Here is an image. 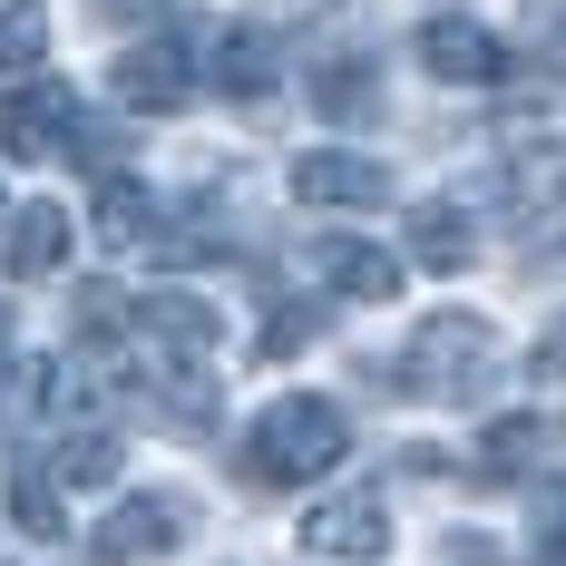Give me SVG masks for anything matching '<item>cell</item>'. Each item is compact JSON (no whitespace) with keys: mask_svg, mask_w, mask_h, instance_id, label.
I'll return each instance as SVG.
<instances>
[{"mask_svg":"<svg viewBox=\"0 0 566 566\" xmlns=\"http://www.w3.org/2000/svg\"><path fill=\"white\" fill-rule=\"evenodd\" d=\"M108 88H117L137 117H167V108L196 98V50H186L176 30H147V40H127V50H117Z\"/></svg>","mask_w":566,"mask_h":566,"instance_id":"3957f363","label":"cell"},{"mask_svg":"<svg viewBox=\"0 0 566 566\" xmlns=\"http://www.w3.org/2000/svg\"><path fill=\"white\" fill-rule=\"evenodd\" d=\"M98 234H108L117 254H137V244L167 234V216H157V196H147L137 176H108V186H98Z\"/></svg>","mask_w":566,"mask_h":566,"instance_id":"2e32d148","label":"cell"},{"mask_svg":"<svg viewBox=\"0 0 566 566\" xmlns=\"http://www.w3.org/2000/svg\"><path fill=\"white\" fill-rule=\"evenodd\" d=\"M400 381L420 400H479L499 381V323H479V313H430L410 352H400Z\"/></svg>","mask_w":566,"mask_h":566,"instance_id":"7a4b0ae2","label":"cell"},{"mask_svg":"<svg viewBox=\"0 0 566 566\" xmlns=\"http://www.w3.org/2000/svg\"><path fill=\"white\" fill-rule=\"evenodd\" d=\"M293 196L323 216H371V206H391V167L352 157V147H313V157H293Z\"/></svg>","mask_w":566,"mask_h":566,"instance_id":"8992f818","label":"cell"},{"mask_svg":"<svg viewBox=\"0 0 566 566\" xmlns=\"http://www.w3.org/2000/svg\"><path fill=\"white\" fill-rule=\"evenodd\" d=\"M313 274L333 283L342 303H391L400 293V254L361 244V234H333V244H313Z\"/></svg>","mask_w":566,"mask_h":566,"instance_id":"8fae6325","label":"cell"},{"mask_svg":"<svg viewBox=\"0 0 566 566\" xmlns=\"http://www.w3.org/2000/svg\"><path fill=\"white\" fill-rule=\"evenodd\" d=\"M117 469H127V450H117V430H98V420L59 430V450H50V479H59V489H108Z\"/></svg>","mask_w":566,"mask_h":566,"instance_id":"9a60e30c","label":"cell"},{"mask_svg":"<svg viewBox=\"0 0 566 566\" xmlns=\"http://www.w3.org/2000/svg\"><path fill=\"white\" fill-rule=\"evenodd\" d=\"M547 459H557V420L547 410H509V420L479 430V469L489 479H537Z\"/></svg>","mask_w":566,"mask_h":566,"instance_id":"7c38bea8","label":"cell"},{"mask_svg":"<svg viewBox=\"0 0 566 566\" xmlns=\"http://www.w3.org/2000/svg\"><path fill=\"white\" fill-rule=\"evenodd\" d=\"M527 371H537L547 391H566V313H557V323H547V342L527 352Z\"/></svg>","mask_w":566,"mask_h":566,"instance_id":"ffe728a7","label":"cell"},{"mask_svg":"<svg viewBox=\"0 0 566 566\" xmlns=\"http://www.w3.org/2000/svg\"><path fill=\"white\" fill-rule=\"evenodd\" d=\"M127 323L157 342L167 361H206L216 352V303L206 293H147V303H127Z\"/></svg>","mask_w":566,"mask_h":566,"instance_id":"30bf717a","label":"cell"},{"mask_svg":"<svg viewBox=\"0 0 566 566\" xmlns=\"http://www.w3.org/2000/svg\"><path fill=\"white\" fill-rule=\"evenodd\" d=\"M537 547H547V566H566V499L547 509V527H537Z\"/></svg>","mask_w":566,"mask_h":566,"instance_id":"7402d4cb","label":"cell"},{"mask_svg":"<svg viewBox=\"0 0 566 566\" xmlns=\"http://www.w3.org/2000/svg\"><path fill=\"white\" fill-rule=\"evenodd\" d=\"M0 264H10V283H50L69 264V216L59 206H20L10 234H0Z\"/></svg>","mask_w":566,"mask_h":566,"instance_id":"4fadbf2b","label":"cell"},{"mask_svg":"<svg viewBox=\"0 0 566 566\" xmlns=\"http://www.w3.org/2000/svg\"><path fill=\"white\" fill-rule=\"evenodd\" d=\"M303 547L333 566H381L391 557V509L371 499V489H352V499H323V509L303 517Z\"/></svg>","mask_w":566,"mask_h":566,"instance_id":"52a82bcc","label":"cell"},{"mask_svg":"<svg viewBox=\"0 0 566 566\" xmlns=\"http://www.w3.org/2000/svg\"><path fill=\"white\" fill-rule=\"evenodd\" d=\"M78 137V98L59 88V78H20L10 98H0V157H20V167H40Z\"/></svg>","mask_w":566,"mask_h":566,"instance_id":"5b68a950","label":"cell"},{"mask_svg":"<svg viewBox=\"0 0 566 566\" xmlns=\"http://www.w3.org/2000/svg\"><path fill=\"white\" fill-rule=\"evenodd\" d=\"M410 254H420L430 274H459V264L479 254V234H469L459 206H410Z\"/></svg>","mask_w":566,"mask_h":566,"instance_id":"e0dca14e","label":"cell"},{"mask_svg":"<svg viewBox=\"0 0 566 566\" xmlns=\"http://www.w3.org/2000/svg\"><path fill=\"white\" fill-rule=\"evenodd\" d=\"M88 10H98V20H108V30H147V20H157V10H167V0H88Z\"/></svg>","mask_w":566,"mask_h":566,"instance_id":"44dd1931","label":"cell"},{"mask_svg":"<svg viewBox=\"0 0 566 566\" xmlns=\"http://www.w3.org/2000/svg\"><path fill=\"white\" fill-rule=\"evenodd\" d=\"M186 527H196L186 499H167V489H127V499L98 517V566H147V557H167Z\"/></svg>","mask_w":566,"mask_h":566,"instance_id":"277c9868","label":"cell"},{"mask_svg":"<svg viewBox=\"0 0 566 566\" xmlns=\"http://www.w3.org/2000/svg\"><path fill=\"white\" fill-rule=\"evenodd\" d=\"M10 517H20L40 547H59V537H69V489L50 479V459H10Z\"/></svg>","mask_w":566,"mask_h":566,"instance_id":"5bb4252c","label":"cell"},{"mask_svg":"<svg viewBox=\"0 0 566 566\" xmlns=\"http://www.w3.org/2000/svg\"><path fill=\"white\" fill-rule=\"evenodd\" d=\"M342 450H352V420H342L323 391H283L264 420H254V440H244V479L254 489H313V479H333Z\"/></svg>","mask_w":566,"mask_h":566,"instance_id":"6da1fadb","label":"cell"},{"mask_svg":"<svg viewBox=\"0 0 566 566\" xmlns=\"http://www.w3.org/2000/svg\"><path fill=\"white\" fill-rule=\"evenodd\" d=\"M371 98H381L371 59H323V69H313V108L323 117H371Z\"/></svg>","mask_w":566,"mask_h":566,"instance_id":"ac0fdd59","label":"cell"},{"mask_svg":"<svg viewBox=\"0 0 566 566\" xmlns=\"http://www.w3.org/2000/svg\"><path fill=\"white\" fill-rule=\"evenodd\" d=\"M40 59H50V10L40 0H0V78H20Z\"/></svg>","mask_w":566,"mask_h":566,"instance_id":"d6986e66","label":"cell"},{"mask_svg":"<svg viewBox=\"0 0 566 566\" xmlns=\"http://www.w3.org/2000/svg\"><path fill=\"white\" fill-rule=\"evenodd\" d=\"M226 98H264L283 78V50H274V30H254V20H226L216 40H206V59H196Z\"/></svg>","mask_w":566,"mask_h":566,"instance_id":"9c48e42d","label":"cell"},{"mask_svg":"<svg viewBox=\"0 0 566 566\" xmlns=\"http://www.w3.org/2000/svg\"><path fill=\"white\" fill-rule=\"evenodd\" d=\"M420 69L450 78V88H489V78H509V50H499L479 20L440 10V20H420Z\"/></svg>","mask_w":566,"mask_h":566,"instance_id":"ba28073f","label":"cell"}]
</instances>
